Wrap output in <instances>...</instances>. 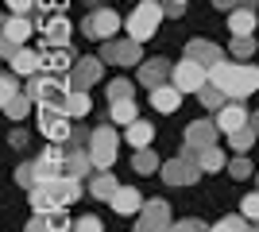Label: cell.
<instances>
[{
    "label": "cell",
    "mask_w": 259,
    "mask_h": 232,
    "mask_svg": "<svg viewBox=\"0 0 259 232\" xmlns=\"http://www.w3.org/2000/svg\"><path fill=\"white\" fill-rule=\"evenodd\" d=\"M228 174H232V182H240V178H248V174H251V163L244 159V155H236V159L228 163Z\"/></svg>",
    "instance_id": "60d3db41"
},
{
    "label": "cell",
    "mask_w": 259,
    "mask_h": 232,
    "mask_svg": "<svg viewBox=\"0 0 259 232\" xmlns=\"http://www.w3.org/2000/svg\"><path fill=\"white\" fill-rule=\"evenodd\" d=\"M35 174H39V186H51L54 178L66 174V144H47V151L35 159Z\"/></svg>",
    "instance_id": "3957f363"
},
{
    "label": "cell",
    "mask_w": 259,
    "mask_h": 232,
    "mask_svg": "<svg viewBox=\"0 0 259 232\" xmlns=\"http://www.w3.org/2000/svg\"><path fill=\"white\" fill-rule=\"evenodd\" d=\"M174 77V66H170V58H151V62H143L140 66V85L155 89V85H166Z\"/></svg>",
    "instance_id": "7c38bea8"
},
{
    "label": "cell",
    "mask_w": 259,
    "mask_h": 232,
    "mask_svg": "<svg viewBox=\"0 0 259 232\" xmlns=\"http://www.w3.org/2000/svg\"><path fill=\"white\" fill-rule=\"evenodd\" d=\"M43 39H47V47H66V43H70V23H66L62 16L47 20L43 23Z\"/></svg>",
    "instance_id": "4316f807"
},
{
    "label": "cell",
    "mask_w": 259,
    "mask_h": 232,
    "mask_svg": "<svg viewBox=\"0 0 259 232\" xmlns=\"http://www.w3.org/2000/svg\"><path fill=\"white\" fill-rule=\"evenodd\" d=\"M197 166H201V170H205V174H213V170H225V151H221V147H201V151H197Z\"/></svg>",
    "instance_id": "4dcf8cb0"
},
{
    "label": "cell",
    "mask_w": 259,
    "mask_h": 232,
    "mask_svg": "<svg viewBox=\"0 0 259 232\" xmlns=\"http://www.w3.org/2000/svg\"><path fill=\"white\" fill-rule=\"evenodd\" d=\"M51 232H74V221H70L66 205H62L58 213H51Z\"/></svg>",
    "instance_id": "ab89813d"
},
{
    "label": "cell",
    "mask_w": 259,
    "mask_h": 232,
    "mask_svg": "<svg viewBox=\"0 0 259 232\" xmlns=\"http://www.w3.org/2000/svg\"><path fill=\"white\" fill-rule=\"evenodd\" d=\"M170 232H209V224L194 221V217H186V221H174V224H170Z\"/></svg>",
    "instance_id": "7bdbcfd3"
},
{
    "label": "cell",
    "mask_w": 259,
    "mask_h": 232,
    "mask_svg": "<svg viewBox=\"0 0 259 232\" xmlns=\"http://www.w3.org/2000/svg\"><path fill=\"white\" fill-rule=\"evenodd\" d=\"M62 105H66V116H74V120L89 116V109H93V101H89V93H85V89H70Z\"/></svg>",
    "instance_id": "83f0119b"
},
{
    "label": "cell",
    "mask_w": 259,
    "mask_h": 232,
    "mask_svg": "<svg viewBox=\"0 0 259 232\" xmlns=\"http://www.w3.org/2000/svg\"><path fill=\"white\" fill-rule=\"evenodd\" d=\"M178 105H182V89L174 85V81L151 89V109L155 112H178Z\"/></svg>",
    "instance_id": "9a60e30c"
},
{
    "label": "cell",
    "mask_w": 259,
    "mask_h": 232,
    "mask_svg": "<svg viewBox=\"0 0 259 232\" xmlns=\"http://www.w3.org/2000/svg\"><path fill=\"white\" fill-rule=\"evenodd\" d=\"M4 4H8V12H20V16H27L35 8V0H4Z\"/></svg>",
    "instance_id": "7dc6e473"
},
{
    "label": "cell",
    "mask_w": 259,
    "mask_h": 232,
    "mask_svg": "<svg viewBox=\"0 0 259 232\" xmlns=\"http://www.w3.org/2000/svg\"><path fill=\"white\" fill-rule=\"evenodd\" d=\"M143 205H147V201L140 198V190H136V186H120L116 194H112V201H108V209H116L120 217H136Z\"/></svg>",
    "instance_id": "5bb4252c"
},
{
    "label": "cell",
    "mask_w": 259,
    "mask_h": 232,
    "mask_svg": "<svg viewBox=\"0 0 259 232\" xmlns=\"http://www.w3.org/2000/svg\"><path fill=\"white\" fill-rule=\"evenodd\" d=\"M74 232H105V224L97 217H77L74 221Z\"/></svg>",
    "instance_id": "ee69618b"
},
{
    "label": "cell",
    "mask_w": 259,
    "mask_h": 232,
    "mask_svg": "<svg viewBox=\"0 0 259 232\" xmlns=\"http://www.w3.org/2000/svg\"><path fill=\"white\" fill-rule=\"evenodd\" d=\"M116 147H120V135L112 132V128H93V140H89V155H93V163H97V170H112V163H116Z\"/></svg>",
    "instance_id": "7a4b0ae2"
},
{
    "label": "cell",
    "mask_w": 259,
    "mask_h": 232,
    "mask_svg": "<svg viewBox=\"0 0 259 232\" xmlns=\"http://www.w3.org/2000/svg\"><path fill=\"white\" fill-rule=\"evenodd\" d=\"M16 186H23V190H35V186H39L35 163H23V166H16Z\"/></svg>",
    "instance_id": "f35d334b"
},
{
    "label": "cell",
    "mask_w": 259,
    "mask_h": 232,
    "mask_svg": "<svg viewBox=\"0 0 259 232\" xmlns=\"http://www.w3.org/2000/svg\"><path fill=\"white\" fill-rule=\"evenodd\" d=\"M51 194L62 201V205H74V201L81 198V178H74V174L54 178V182H51Z\"/></svg>",
    "instance_id": "44dd1931"
},
{
    "label": "cell",
    "mask_w": 259,
    "mask_h": 232,
    "mask_svg": "<svg viewBox=\"0 0 259 232\" xmlns=\"http://www.w3.org/2000/svg\"><path fill=\"white\" fill-rule=\"evenodd\" d=\"M162 16H166V8H162V4H155V0H140V4L132 8V16L124 20V23H128V35H132V39H140V43L155 39Z\"/></svg>",
    "instance_id": "6da1fadb"
},
{
    "label": "cell",
    "mask_w": 259,
    "mask_h": 232,
    "mask_svg": "<svg viewBox=\"0 0 259 232\" xmlns=\"http://www.w3.org/2000/svg\"><path fill=\"white\" fill-rule=\"evenodd\" d=\"M27 201H31V213H39V217H51V213L62 209V201L51 194V186H35V190H27Z\"/></svg>",
    "instance_id": "e0dca14e"
},
{
    "label": "cell",
    "mask_w": 259,
    "mask_h": 232,
    "mask_svg": "<svg viewBox=\"0 0 259 232\" xmlns=\"http://www.w3.org/2000/svg\"><path fill=\"white\" fill-rule=\"evenodd\" d=\"M255 89H259V66H251V62H240V74H236V89H232V97L244 101V97H251Z\"/></svg>",
    "instance_id": "ffe728a7"
},
{
    "label": "cell",
    "mask_w": 259,
    "mask_h": 232,
    "mask_svg": "<svg viewBox=\"0 0 259 232\" xmlns=\"http://www.w3.org/2000/svg\"><path fill=\"white\" fill-rule=\"evenodd\" d=\"M120 23H124V20H120L112 8H97V12H89V16H85L81 31H85L89 39H101V43H105V39H112V35H116Z\"/></svg>",
    "instance_id": "ba28073f"
},
{
    "label": "cell",
    "mask_w": 259,
    "mask_h": 232,
    "mask_svg": "<svg viewBox=\"0 0 259 232\" xmlns=\"http://www.w3.org/2000/svg\"><path fill=\"white\" fill-rule=\"evenodd\" d=\"M108 120H112V124H124V128H128L132 120H140V116H136V101H132V97L108 101Z\"/></svg>",
    "instance_id": "f1b7e54d"
},
{
    "label": "cell",
    "mask_w": 259,
    "mask_h": 232,
    "mask_svg": "<svg viewBox=\"0 0 259 232\" xmlns=\"http://www.w3.org/2000/svg\"><path fill=\"white\" fill-rule=\"evenodd\" d=\"M232 55H236V62L255 55V39H251V35H232Z\"/></svg>",
    "instance_id": "8d00e7d4"
},
{
    "label": "cell",
    "mask_w": 259,
    "mask_h": 232,
    "mask_svg": "<svg viewBox=\"0 0 259 232\" xmlns=\"http://www.w3.org/2000/svg\"><path fill=\"white\" fill-rule=\"evenodd\" d=\"M251 128H255V135H259V112H251Z\"/></svg>",
    "instance_id": "f907efd6"
},
{
    "label": "cell",
    "mask_w": 259,
    "mask_h": 232,
    "mask_svg": "<svg viewBox=\"0 0 259 232\" xmlns=\"http://www.w3.org/2000/svg\"><path fill=\"white\" fill-rule=\"evenodd\" d=\"M178 4H190V0H178Z\"/></svg>",
    "instance_id": "816d5d0a"
},
{
    "label": "cell",
    "mask_w": 259,
    "mask_h": 232,
    "mask_svg": "<svg viewBox=\"0 0 259 232\" xmlns=\"http://www.w3.org/2000/svg\"><path fill=\"white\" fill-rule=\"evenodd\" d=\"M8 144H12V147H23V144H27V132H23V128H16V132L8 135Z\"/></svg>",
    "instance_id": "c3c4849f"
},
{
    "label": "cell",
    "mask_w": 259,
    "mask_h": 232,
    "mask_svg": "<svg viewBox=\"0 0 259 232\" xmlns=\"http://www.w3.org/2000/svg\"><path fill=\"white\" fill-rule=\"evenodd\" d=\"M255 232H259V228H255Z\"/></svg>",
    "instance_id": "f5cc1de1"
},
{
    "label": "cell",
    "mask_w": 259,
    "mask_h": 232,
    "mask_svg": "<svg viewBox=\"0 0 259 232\" xmlns=\"http://www.w3.org/2000/svg\"><path fill=\"white\" fill-rule=\"evenodd\" d=\"M93 170H97V163H93L89 147H66V174H74V178H93Z\"/></svg>",
    "instance_id": "4fadbf2b"
},
{
    "label": "cell",
    "mask_w": 259,
    "mask_h": 232,
    "mask_svg": "<svg viewBox=\"0 0 259 232\" xmlns=\"http://www.w3.org/2000/svg\"><path fill=\"white\" fill-rule=\"evenodd\" d=\"M186 58H194V62L213 70L217 62H225V51H221L213 39H190V43H186Z\"/></svg>",
    "instance_id": "8fae6325"
},
{
    "label": "cell",
    "mask_w": 259,
    "mask_h": 232,
    "mask_svg": "<svg viewBox=\"0 0 259 232\" xmlns=\"http://www.w3.org/2000/svg\"><path fill=\"white\" fill-rule=\"evenodd\" d=\"M236 74H240V62H217L213 70H209V81H213V85H221L228 93V97H232V89H236Z\"/></svg>",
    "instance_id": "603a6c76"
},
{
    "label": "cell",
    "mask_w": 259,
    "mask_h": 232,
    "mask_svg": "<svg viewBox=\"0 0 259 232\" xmlns=\"http://www.w3.org/2000/svg\"><path fill=\"white\" fill-rule=\"evenodd\" d=\"M240 213H244L248 221H259V190H255V194H248V198L240 201Z\"/></svg>",
    "instance_id": "b9f144b4"
},
{
    "label": "cell",
    "mask_w": 259,
    "mask_h": 232,
    "mask_svg": "<svg viewBox=\"0 0 259 232\" xmlns=\"http://www.w3.org/2000/svg\"><path fill=\"white\" fill-rule=\"evenodd\" d=\"M108 101H124V97H132V93H136V85H132L128 77H116V81H108Z\"/></svg>",
    "instance_id": "74e56055"
},
{
    "label": "cell",
    "mask_w": 259,
    "mask_h": 232,
    "mask_svg": "<svg viewBox=\"0 0 259 232\" xmlns=\"http://www.w3.org/2000/svg\"><path fill=\"white\" fill-rule=\"evenodd\" d=\"M159 174H162V182H166V186H190V182H197V178L205 174V170H201L194 159L178 155V159H170V163H162Z\"/></svg>",
    "instance_id": "8992f818"
},
{
    "label": "cell",
    "mask_w": 259,
    "mask_h": 232,
    "mask_svg": "<svg viewBox=\"0 0 259 232\" xmlns=\"http://www.w3.org/2000/svg\"><path fill=\"white\" fill-rule=\"evenodd\" d=\"M213 8H221V12H232V8H240V0H213Z\"/></svg>",
    "instance_id": "681fc988"
},
{
    "label": "cell",
    "mask_w": 259,
    "mask_h": 232,
    "mask_svg": "<svg viewBox=\"0 0 259 232\" xmlns=\"http://www.w3.org/2000/svg\"><path fill=\"white\" fill-rule=\"evenodd\" d=\"M101 74H105V58H77L74 70H70V85L74 89H89V85H97Z\"/></svg>",
    "instance_id": "30bf717a"
},
{
    "label": "cell",
    "mask_w": 259,
    "mask_h": 232,
    "mask_svg": "<svg viewBox=\"0 0 259 232\" xmlns=\"http://www.w3.org/2000/svg\"><path fill=\"white\" fill-rule=\"evenodd\" d=\"M151 140H155V124H147V120L128 124V144L132 147H151Z\"/></svg>",
    "instance_id": "1f68e13d"
},
{
    "label": "cell",
    "mask_w": 259,
    "mask_h": 232,
    "mask_svg": "<svg viewBox=\"0 0 259 232\" xmlns=\"http://www.w3.org/2000/svg\"><path fill=\"white\" fill-rule=\"evenodd\" d=\"M255 23H259L255 8H232V12H228V31H232V35H251V31H255Z\"/></svg>",
    "instance_id": "cb8c5ba5"
},
{
    "label": "cell",
    "mask_w": 259,
    "mask_h": 232,
    "mask_svg": "<svg viewBox=\"0 0 259 232\" xmlns=\"http://www.w3.org/2000/svg\"><path fill=\"white\" fill-rule=\"evenodd\" d=\"M140 39H105V47H101V58L105 62H112V66H140Z\"/></svg>",
    "instance_id": "5b68a950"
},
{
    "label": "cell",
    "mask_w": 259,
    "mask_h": 232,
    "mask_svg": "<svg viewBox=\"0 0 259 232\" xmlns=\"http://www.w3.org/2000/svg\"><path fill=\"white\" fill-rule=\"evenodd\" d=\"M8 97H16V77L4 74V77H0V105H4Z\"/></svg>",
    "instance_id": "bcb514c9"
},
{
    "label": "cell",
    "mask_w": 259,
    "mask_h": 232,
    "mask_svg": "<svg viewBox=\"0 0 259 232\" xmlns=\"http://www.w3.org/2000/svg\"><path fill=\"white\" fill-rule=\"evenodd\" d=\"M89 140H93V128H74V135H70L66 147H89Z\"/></svg>",
    "instance_id": "f6af8a7d"
},
{
    "label": "cell",
    "mask_w": 259,
    "mask_h": 232,
    "mask_svg": "<svg viewBox=\"0 0 259 232\" xmlns=\"http://www.w3.org/2000/svg\"><path fill=\"white\" fill-rule=\"evenodd\" d=\"M43 135H47V144H70V135H74V116H58V120H51L43 128Z\"/></svg>",
    "instance_id": "484cf974"
},
{
    "label": "cell",
    "mask_w": 259,
    "mask_h": 232,
    "mask_svg": "<svg viewBox=\"0 0 259 232\" xmlns=\"http://www.w3.org/2000/svg\"><path fill=\"white\" fill-rule=\"evenodd\" d=\"M132 170H136V174H155V170H162V163H159V155H155L151 147H136Z\"/></svg>",
    "instance_id": "f546056e"
},
{
    "label": "cell",
    "mask_w": 259,
    "mask_h": 232,
    "mask_svg": "<svg viewBox=\"0 0 259 232\" xmlns=\"http://www.w3.org/2000/svg\"><path fill=\"white\" fill-rule=\"evenodd\" d=\"M170 81L182 89V93H201V89L209 85V66H201V62H194V58H182V62L174 66Z\"/></svg>",
    "instance_id": "277c9868"
},
{
    "label": "cell",
    "mask_w": 259,
    "mask_h": 232,
    "mask_svg": "<svg viewBox=\"0 0 259 232\" xmlns=\"http://www.w3.org/2000/svg\"><path fill=\"white\" fill-rule=\"evenodd\" d=\"M136 232H170V205H166L162 198H151L140 209V224H136Z\"/></svg>",
    "instance_id": "52a82bcc"
},
{
    "label": "cell",
    "mask_w": 259,
    "mask_h": 232,
    "mask_svg": "<svg viewBox=\"0 0 259 232\" xmlns=\"http://www.w3.org/2000/svg\"><path fill=\"white\" fill-rule=\"evenodd\" d=\"M31 105H35V101L27 97V93H16V97H8V101H4V116H8V120H16V124H20L23 116L31 112Z\"/></svg>",
    "instance_id": "d6a6232c"
},
{
    "label": "cell",
    "mask_w": 259,
    "mask_h": 232,
    "mask_svg": "<svg viewBox=\"0 0 259 232\" xmlns=\"http://www.w3.org/2000/svg\"><path fill=\"white\" fill-rule=\"evenodd\" d=\"M217 120H194L190 128H186V144H194V147H213L217 144Z\"/></svg>",
    "instance_id": "ac0fdd59"
},
{
    "label": "cell",
    "mask_w": 259,
    "mask_h": 232,
    "mask_svg": "<svg viewBox=\"0 0 259 232\" xmlns=\"http://www.w3.org/2000/svg\"><path fill=\"white\" fill-rule=\"evenodd\" d=\"M255 140H259V135H255V128H251V124H248V128H240V132H232V135H228V144H232V151H236V155H248Z\"/></svg>",
    "instance_id": "e575fe53"
},
{
    "label": "cell",
    "mask_w": 259,
    "mask_h": 232,
    "mask_svg": "<svg viewBox=\"0 0 259 232\" xmlns=\"http://www.w3.org/2000/svg\"><path fill=\"white\" fill-rule=\"evenodd\" d=\"M197 97H201V105H205V109H213V112H217V109H225L228 101H232V97L225 93V89H221V85H213V81H209V85L201 89Z\"/></svg>",
    "instance_id": "836d02e7"
},
{
    "label": "cell",
    "mask_w": 259,
    "mask_h": 232,
    "mask_svg": "<svg viewBox=\"0 0 259 232\" xmlns=\"http://www.w3.org/2000/svg\"><path fill=\"white\" fill-rule=\"evenodd\" d=\"M8 62H12V70H16L20 77H35L39 70H43V55H39V51H27V47H20Z\"/></svg>",
    "instance_id": "2e32d148"
},
{
    "label": "cell",
    "mask_w": 259,
    "mask_h": 232,
    "mask_svg": "<svg viewBox=\"0 0 259 232\" xmlns=\"http://www.w3.org/2000/svg\"><path fill=\"white\" fill-rule=\"evenodd\" d=\"M120 190V182L112 178V170H93V178H89V194L97 201H112V194Z\"/></svg>",
    "instance_id": "7402d4cb"
},
{
    "label": "cell",
    "mask_w": 259,
    "mask_h": 232,
    "mask_svg": "<svg viewBox=\"0 0 259 232\" xmlns=\"http://www.w3.org/2000/svg\"><path fill=\"white\" fill-rule=\"evenodd\" d=\"M213 120H217V128H221L225 135H232V132H240V128H248V124H251V112L244 109L236 97H232L225 109H217V112H213Z\"/></svg>",
    "instance_id": "9c48e42d"
},
{
    "label": "cell",
    "mask_w": 259,
    "mask_h": 232,
    "mask_svg": "<svg viewBox=\"0 0 259 232\" xmlns=\"http://www.w3.org/2000/svg\"><path fill=\"white\" fill-rule=\"evenodd\" d=\"M43 70H51V74H66V70H74L70 51H66V47H47V51H43Z\"/></svg>",
    "instance_id": "d4e9b609"
},
{
    "label": "cell",
    "mask_w": 259,
    "mask_h": 232,
    "mask_svg": "<svg viewBox=\"0 0 259 232\" xmlns=\"http://www.w3.org/2000/svg\"><path fill=\"white\" fill-rule=\"evenodd\" d=\"M209 232H248V217L240 213V217H225V221L209 224Z\"/></svg>",
    "instance_id": "d590c367"
},
{
    "label": "cell",
    "mask_w": 259,
    "mask_h": 232,
    "mask_svg": "<svg viewBox=\"0 0 259 232\" xmlns=\"http://www.w3.org/2000/svg\"><path fill=\"white\" fill-rule=\"evenodd\" d=\"M31 31H35V27H31V20H27V16H20V12H8V20H4V39H8V43L23 47Z\"/></svg>",
    "instance_id": "d6986e66"
}]
</instances>
